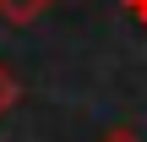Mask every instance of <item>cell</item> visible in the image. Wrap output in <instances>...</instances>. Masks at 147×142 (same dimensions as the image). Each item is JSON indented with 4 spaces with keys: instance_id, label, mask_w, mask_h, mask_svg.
Masks as SVG:
<instances>
[{
    "instance_id": "obj_1",
    "label": "cell",
    "mask_w": 147,
    "mask_h": 142,
    "mask_svg": "<svg viewBox=\"0 0 147 142\" xmlns=\"http://www.w3.org/2000/svg\"><path fill=\"white\" fill-rule=\"evenodd\" d=\"M55 0H0V16L5 22H33V16H44Z\"/></svg>"
},
{
    "instance_id": "obj_2",
    "label": "cell",
    "mask_w": 147,
    "mask_h": 142,
    "mask_svg": "<svg viewBox=\"0 0 147 142\" xmlns=\"http://www.w3.org/2000/svg\"><path fill=\"white\" fill-rule=\"evenodd\" d=\"M16 93H22V88H16V77H11V71L0 66V120L11 115V104H16Z\"/></svg>"
},
{
    "instance_id": "obj_3",
    "label": "cell",
    "mask_w": 147,
    "mask_h": 142,
    "mask_svg": "<svg viewBox=\"0 0 147 142\" xmlns=\"http://www.w3.org/2000/svg\"><path fill=\"white\" fill-rule=\"evenodd\" d=\"M104 142H142V137H136L131 126H115V131H109V137H104Z\"/></svg>"
},
{
    "instance_id": "obj_4",
    "label": "cell",
    "mask_w": 147,
    "mask_h": 142,
    "mask_svg": "<svg viewBox=\"0 0 147 142\" xmlns=\"http://www.w3.org/2000/svg\"><path fill=\"white\" fill-rule=\"evenodd\" d=\"M125 11H131L136 22H147V0H125Z\"/></svg>"
}]
</instances>
